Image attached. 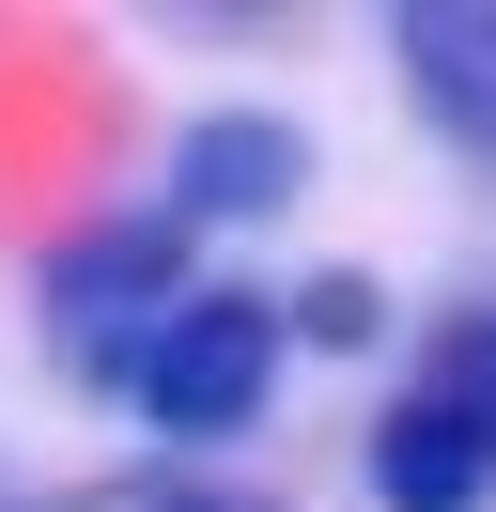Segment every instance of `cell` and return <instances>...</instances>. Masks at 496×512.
Wrapping results in <instances>:
<instances>
[{
  "instance_id": "cell-1",
  "label": "cell",
  "mask_w": 496,
  "mask_h": 512,
  "mask_svg": "<svg viewBox=\"0 0 496 512\" xmlns=\"http://www.w3.org/2000/svg\"><path fill=\"white\" fill-rule=\"evenodd\" d=\"M279 295H171V311L124 342V388H140L155 435H248L279 388Z\"/></svg>"
},
{
  "instance_id": "cell-2",
  "label": "cell",
  "mask_w": 496,
  "mask_h": 512,
  "mask_svg": "<svg viewBox=\"0 0 496 512\" xmlns=\"http://www.w3.org/2000/svg\"><path fill=\"white\" fill-rule=\"evenodd\" d=\"M372 497L388 512H481L496 497V373H481V342H450V373L372 419Z\"/></svg>"
},
{
  "instance_id": "cell-3",
  "label": "cell",
  "mask_w": 496,
  "mask_h": 512,
  "mask_svg": "<svg viewBox=\"0 0 496 512\" xmlns=\"http://www.w3.org/2000/svg\"><path fill=\"white\" fill-rule=\"evenodd\" d=\"M295 187H310V140L279 109H202L171 156V218H279Z\"/></svg>"
},
{
  "instance_id": "cell-4",
  "label": "cell",
  "mask_w": 496,
  "mask_h": 512,
  "mask_svg": "<svg viewBox=\"0 0 496 512\" xmlns=\"http://www.w3.org/2000/svg\"><path fill=\"white\" fill-rule=\"evenodd\" d=\"M171 264H186V218H93L78 249L47 264V311H62V357H93L109 342V311H171Z\"/></svg>"
},
{
  "instance_id": "cell-5",
  "label": "cell",
  "mask_w": 496,
  "mask_h": 512,
  "mask_svg": "<svg viewBox=\"0 0 496 512\" xmlns=\"http://www.w3.org/2000/svg\"><path fill=\"white\" fill-rule=\"evenodd\" d=\"M403 78H419V109L465 140V156H496V0H403L388 16Z\"/></svg>"
},
{
  "instance_id": "cell-6",
  "label": "cell",
  "mask_w": 496,
  "mask_h": 512,
  "mask_svg": "<svg viewBox=\"0 0 496 512\" xmlns=\"http://www.w3.org/2000/svg\"><path fill=\"white\" fill-rule=\"evenodd\" d=\"M279 326L326 342V357H372V342H388V280H372V264H326L310 295H279Z\"/></svg>"
},
{
  "instance_id": "cell-7",
  "label": "cell",
  "mask_w": 496,
  "mask_h": 512,
  "mask_svg": "<svg viewBox=\"0 0 496 512\" xmlns=\"http://www.w3.org/2000/svg\"><path fill=\"white\" fill-rule=\"evenodd\" d=\"M481 373H496V326H481Z\"/></svg>"
}]
</instances>
